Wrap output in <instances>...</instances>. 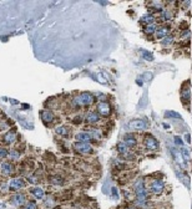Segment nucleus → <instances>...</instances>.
<instances>
[{
	"label": "nucleus",
	"mask_w": 192,
	"mask_h": 209,
	"mask_svg": "<svg viewBox=\"0 0 192 209\" xmlns=\"http://www.w3.org/2000/svg\"><path fill=\"white\" fill-rule=\"evenodd\" d=\"M29 182H31V183H36L37 181H36L35 178H29Z\"/></svg>",
	"instance_id": "nucleus-37"
},
{
	"label": "nucleus",
	"mask_w": 192,
	"mask_h": 209,
	"mask_svg": "<svg viewBox=\"0 0 192 209\" xmlns=\"http://www.w3.org/2000/svg\"><path fill=\"white\" fill-rule=\"evenodd\" d=\"M186 142H188V143H190V142H191V136H190V134H188V133H187V134H186Z\"/></svg>",
	"instance_id": "nucleus-36"
},
{
	"label": "nucleus",
	"mask_w": 192,
	"mask_h": 209,
	"mask_svg": "<svg viewBox=\"0 0 192 209\" xmlns=\"http://www.w3.org/2000/svg\"><path fill=\"white\" fill-rule=\"evenodd\" d=\"M145 79H151V74H145Z\"/></svg>",
	"instance_id": "nucleus-38"
},
{
	"label": "nucleus",
	"mask_w": 192,
	"mask_h": 209,
	"mask_svg": "<svg viewBox=\"0 0 192 209\" xmlns=\"http://www.w3.org/2000/svg\"><path fill=\"white\" fill-rule=\"evenodd\" d=\"M172 41H174L172 36H166V37L162 39V44L164 45H171V44H172Z\"/></svg>",
	"instance_id": "nucleus-27"
},
{
	"label": "nucleus",
	"mask_w": 192,
	"mask_h": 209,
	"mask_svg": "<svg viewBox=\"0 0 192 209\" xmlns=\"http://www.w3.org/2000/svg\"><path fill=\"white\" fill-rule=\"evenodd\" d=\"M25 209H36V204L34 202H30V203H28V205H26Z\"/></svg>",
	"instance_id": "nucleus-33"
},
{
	"label": "nucleus",
	"mask_w": 192,
	"mask_h": 209,
	"mask_svg": "<svg viewBox=\"0 0 192 209\" xmlns=\"http://www.w3.org/2000/svg\"><path fill=\"white\" fill-rule=\"evenodd\" d=\"M127 209H134V208H127Z\"/></svg>",
	"instance_id": "nucleus-39"
},
{
	"label": "nucleus",
	"mask_w": 192,
	"mask_h": 209,
	"mask_svg": "<svg viewBox=\"0 0 192 209\" xmlns=\"http://www.w3.org/2000/svg\"><path fill=\"white\" fill-rule=\"evenodd\" d=\"M124 143L127 146V147L130 148V147H134V146H136V140H135V137L132 134H126L125 137H124Z\"/></svg>",
	"instance_id": "nucleus-12"
},
{
	"label": "nucleus",
	"mask_w": 192,
	"mask_h": 209,
	"mask_svg": "<svg viewBox=\"0 0 192 209\" xmlns=\"http://www.w3.org/2000/svg\"><path fill=\"white\" fill-rule=\"evenodd\" d=\"M75 151L80 152V153H91L93 152V146L89 142H76L74 144Z\"/></svg>",
	"instance_id": "nucleus-2"
},
{
	"label": "nucleus",
	"mask_w": 192,
	"mask_h": 209,
	"mask_svg": "<svg viewBox=\"0 0 192 209\" xmlns=\"http://www.w3.org/2000/svg\"><path fill=\"white\" fill-rule=\"evenodd\" d=\"M97 111H99L97 113L103 114V116H109L110 112H111V107L107 102H100L97 104Z\"/></svg>",
	"instance_id": "nucleus-4"
},
{
	"label": "nucleus",
	"mask_w": 192,
	"mask_h": 209,
	"mask_svg": "<svg viewBox=\"0 0 192 209\" xmlns=\"http://www.w3.org/2000/svg\"><path fill=\"white\" fill-rule=\"evenodd\" d=\"M53 183H55V184H63V179L61 178H54V182Z\"/></svg>",
	"instance_id": "nucleus-34"
},
{
	"label": "nucleus",
	"mask_w": 192,
	"mask_h": 209,
	"mask_svg": "<svg viewBox=\"0 0 192 209\" xmlns=\"http://www.w3.org/2000/svg\"><path fill=\"white\" fill-rule=\"evenodd\" d=\"M15 140H16V134L14 132H8L4 136V142L5 143H13V142H15Z\"/></svg>",
	"instance_id": "nucleus-17"
},
{
	"label": "nucleus",
	"mask_w": 192,
	"mask_h": 209,
	"mask_svg": "<svg viewBox=\"0 0 192 209\" xmlns=\"http://www.w3.org/2000/svg\"><path fill=\"white\" fill-rule=\"evenodd\" d=\"M129 126L131 128H135V130H146L147 128V122L144 121V120H136V121H132Z\"/></svg>",
	"instance_id": "nucleus-8"
},
{
	"label": "nucleus",
	"mask_w": 192,
	"mask_h": 209,
	"mask_svg": "<svg viewBox=\"0 0 192 209\" xmlns=\"http://www.w3.org/2000/svg\"><path fill=\"white\" fill-rule=\"evenodd\" d=\"M89 133H90V136H91V138H95V140H100L101 138V133L96 128H91Z\"/></svg>",
	"instance_id": "nucleus-23"
},
{
	"label": "nucleus",
	"mask_w": 192,
	"mask_h": 209,
	"mask_svg": "<svg viewBox=\"0 0 192 209\" xmlns=\"http://www.w3.org/2000/svg\"><path fill=\"white\" fill-rule=\"evenodd\" d=\"M175 142H176V144H178V146H181V147H182V146H184V142H182V138H181V137H178V136H175Z\"/></svg>",
	"instance_id": "nucleus-31"
},
{
	"label": "nucleus",
	"mask_w": 192,
	"mask_h": 209,
	"mask_svg": "<svg viewBox=\"0 0 192 209\" xmlns=\"http://www.w3.org/2000/svg\"><path fill=\"white\" fill-rule=\"evenodd\" d=\"M165 117H174V118H181V114L175 111H167L165 113Z\"/></svg>",
	"instance_id": "nucleus-25"
},
{
	"label": "nucleus",
	"mask_w": 192,
	"mask_h": 209,
	"mask_svg": "<svg viewBox=\"0 0 192 209\" xmlns=\"http://www.w3.org/2000/svg\"><path fill=\"white\" fill-rule=\"evenodd\" d=\"M181 156H182V158L186 162H190L191 161V153H190V151L187 148H184L182 147V150H181Z\"/></svg>",
	"instance_id": "nucleus-22"
},
{
	"label": "nucleus",
	"mask_w": 192,
	"mask_h": 209,
	"mask_svg": "<svg viewBox=\"0 0 192 209\" xmlns=\"http://www.w3.org/2000/svg\"><path fill=\"white\" fill-rule=\"evenodd\" d=\"M11 203L14 205H16V207H21L25 203V195L24 194H20V193L13 195L11 197Z\"/></svg>",
	"instance_id": "nucleus-10"
},
{
	"label": "nucleus",
	"mask_w": 192,
	"mask_h": 209,
	"mask_svg": "<svg viewBox=\"0 0 192 209\" xmlns=\"http://www.w3.org/2000/svg\"><path fill=\"white\" fill-rule=\"evenodd\" d=\"M10 158H13V159H16L18 157H19V153L16 152V151H10Z\"/></svg>",
	"instance_id": "nucleus-32"
},
{
	"label": "nucleus",
	"mask_w": 192,
	"mask_h": 209,
	"mask_svg": "<svg viewBox=\"0 0 192 209\" xmlns=\"http://www.w3.org/2000/svg\"><path fill=\"white\" fill-rule=\"evenodd\" d=\"M99 120H100V116L97 112H90L86 116V121L89 123H96V122H99Z\"/></svg>",
	"instance_id": "nucleus-14"
},
{
	"label": "nucleus",
	"mask_w": 192,
	"mask_h": 209,
	"mask_svg": "<svg viewBox=\"0 0 192 209\" xmlns=\"http://www.w3.org/2000/svg\"><path fill=\"white\" fill-rule=\"evenodd\" d=\"M79 97H80V101H81L83 106H87V104H91L94 102V96L89 92H83Z\"/></svg>",
	"instance_id": "nucleus-5"
},
{
	"label": "nucleus",
	"mask_w": 192,
	"mask_h": 209,
	"mask_svg": "<svg viewBox=\"0 0 192 209\" xmlns=\"http://www.w3.org/2000/svg\"><path fill=\"white\" fill-rule=\"evenodd\" d=\"M145 146L148 148V150H151V151H156V150H158V142L154 138V137H146L145 138Z\"/></svg>",
	"instance_id": "nucleus-7"
},
{
	"label": "nucleus",
	"mask_w": 192,
	"mask_h": 209,
	"mask_svg": "<svg viewBox=\"0 0 192 209\" xmlns=\"http://www.w3.org/2000/svg\"><path fill=\"white\" fill-rule=\"evenodd\" d=\"M156 25L155 24H151V25H147L146 27H145V33L146 34H154L155 31H156Z\"/></svg>",
	"instance_id": "nucleus-24"
},
{
	"label": "nucleus",
	"mask_w": 192,
	"mask_h": 209,
	"mask_svg": "<svg viewBox=\"0 0 192 209\" xmlns=\"http://www.w3.org/2000/svg\"><path fill=\"white\" fill-rule=\"evenodd\" d=\"M135 192L137 194V204L138 205H144L147 198V191L145 189V185L142 181H138L135 185Z\"/></svg>",
	"instance_id": "nucleus-1"
},
{
	"label": "nucleus",
	"mask_w": 192,
	"mask_h": 209,
	"mask_svg": "<svg viewBox=\"0 0 192 209\" xmlns=\"http://www.w3.org/2000/svg\"><path fill=\"white\" fill-rule=\"evenodd\" d=\"M162 15H164V18H165L166 20H170L171 18H172V15H171V11H170V10H164V11H162Z\"/></svg>",
	"instance_id": "nucleus-30"
},
{
	"label": "nucleus",
	"mask_w": 192,
	"mask_h": 209,
	"mask_svg": "<svg viewBox=\"0 0 192 209\" xmlns=\"http://www.w3.org/2000/svg\"><path fill=\"white\" fill-rule=\"evenodd\" d=\"M31 193L35 195V198H37V199H43L45 197V193L41 188H34V189H31Z\"/></svg>",
	"instance_id": "nucleus-18"
},
{
	"label": "nucleus",
	"mask_w": 192,
	"mask_h": 209,
	"mask_svg": "<svg viewBox=\"0 0 192 209\" xmlns=\"http://www.w3.org/2000/svg\"><path fill=\"white\" fill-rule=\"evenodd\" d=\"M156 36L158 39H164L166 36H168V29L167 27H160V29H156Z\"/></svg>",
	"instance_id": "nucleus-16"
},
{
	"label": "nucleus",
	"mask_w": 192,
	"mask_h": 209,
	"mask_svg": "<svg viewBox=\"0 0 192 209\" xmlns=\"http://www.w3.org/2000/svg\"><path fill=\"white\" fill-rule=\"evenodd\" d=\"M14 168H13V164L9 163V162H2L0 163V172H2L4 175H10L13 173Z\"/></svg>",
	"instance_id": "nucleus-6"
},
{
	"label": "nucleus",
	"mask_w": 192,
	"mask_h": 209,
	"mask_svg": "<svg viewBox=\"0 0 192 209\" xmlns=\"http://www.w3.org/2000/svg\"><path fill=\"white\" fill-rule=\"evenodd\" d=\"M142 56H144V59L145 60H147V61H151V60H154V56L150 54V52H147L146 50H142Z\"/></svg>",
	"instance_id": "nucleus-28"
},
{
	"label": "nucleus",
	"mask_w": 192,
	"mask_h": 209,
	"mask_svg": "<svg viewBox=\"0 0 192 209\" xmlns=\"http://www.w3.org/2000/svg\"><path fill=\"white\" fill-rule=\"evenodd\" d=\"M141 21H144V23H146L147 25H151V24H154V21H155V18L151 15V14H146V15H144L142 18H141Z\"/></svg>",
	"instance_id": "nucleus-20"
},
{
	"label": "nucleus",
	"mask_w": 192,
	"mask_h": 209,
	"mask_svg": "<svg viewBox=\"0 0 192 209\" xmlns=\"http://www.w3.org/2000/svg\"><path fill=\"white\" fill-rule=\"evenodd\" d=\"M164 188H165V183L162 181H160V179H155V181L151 182V184H150L151 192L155 193V194H160L161 192L164 191Z\"/></svg>",
	"instance_id": "nucleus-3"
},
{
	"label": "nucleus",
	"mask_w": 192,
	"mask_h": 209,
	"mask_svg": "<svg viewBox=\"0 0 192 209\" xmlns=\"http://www.w3.org/2000/svg\"><path fill=\"white\" fill-rule=\"evenodd\" d=\"M172 154H174V157H175L176 162H177V163H180L181 166H184V158H182V156H181V153H180L177 150L172 148Z\"/></svg>",
	"instance_id": "nucleus-19"
},
{
	"label": "nucleus",
	"mask_w": 192,
	"mask_h": 209,
	"mask_svg": "<svg viewBox=\"0 0 192 209\" xmlns=\"http://www.w3.org/2000/svg\"><path fill=\"white\" fill-rule=\"evenodd\" d=\"M75 140L77 142H89V141H91V136H90L89 132H80L75 136Z\"/></svg>",
	"instance_id": "nucleus-11"
},
{
	"label": "nucleus",
	"mask_w": 192,
	"mask_h": 209,
	"mask_svg": "<svg viewBox=\"0 0 192 209\" xmlns=\"http://www.w3.org/2000/svg\"><path fill=\"white\" fill-rule=\"evenodd\" d=\"M56 133L61 134V136H66L67 134V130L65 127H63V126H59V127H56Z\"/></svg>",
	"instance_id": "nucleus-26"
},
{
	"label": "nucleus",
	"mask_w": 192,
	"mask_h": 209,
	"mask_svg": "<svg viewBox=\"0 0 192 209\" xmlns=\"http://www.w3.org/2000/svg\"><path fill=\"white\" fill-rule=\"evenodd\" d=\"M181 97H182L184 102H188L191 100V86H187L181 92Z\"/></svg>",
	"instance_id": "nucleus-13"
},
{
	"label": "nucleus",
	"mask_w": 192,
	"mask_h": 209,
	"mask_svg": "<svg viewBox=\"0 0 192 209\" xmlns=\"http://www.w3.org/2000/svg\"><path fill=\"white\" fill-rule=\"evenodd\" d=\"M41 118H43L44 122H53V120H54V114H53L51 112H50V111L45 110V111L41 112Z\"/></svg>",
	"instance_id": "nucleus-15"
},
{
	"label": "nucleus",
	"mask_w": 192,
	"mask_h": 209,
	"mask_svg": "<svg viewBox=\"0 0 192 209\" xmlns=\"http://www.w3.org/2000/svg\"><path fill=\"white\" fill-rule=\"evenodd\" d=\"M117 151H119V153H121V154H126L127 152H129V147L124 143V142H121V143H119L117 144Z\"/></svg>",
	"instance_id": "nucleus-21"
},
{
	"label": "nucleus",
	"mask_w": 192,
	"mask_h": 209,
	"mask_svg": "<svg viewBox=\"0 0 192 209\" xmlns=\"http://www.w3.org/2000/svg\"><path fill=\"white\" fill-rule=\"evenodd\" d=\"M97 80H99V82H101V83H106V81H105L103 77H101V75H100V74L97 75Z\"/></svg>",
	"instance_id": "nucleus-35"
},
{
	"label": "nucleus",
	"mask_w": 192,
	"mask_h": 209,
	"mask_svg": "<svg viewBox=\"0 0 192 209\" xmlns=\"http://www.w3.org/2000/svg\"><path fill=\"white\" fill-rule=\"evenodd\" d=\"M9 187L11 188V189H20V188L25 187V182L23 178H14V179L10 181Z\"/></svg>",
	"instance_id": "nucleus-9"
},
{
	"label": "nucleus",
	"mask_w": 192,
	"mask_h": 209,
	"mask_svg": "<svg viewBox=\"0 0 192 209\" xmlns=\"http://www.w3.org/2000/svg\"><path fill=\"white\" fill-rule=\"evenodd\" d=\"M9 154V152H8V150H5V148H3V147H0V158H5V157Z\"/></svg>",
	"instance_id": "nucleus-29"
}]
</instances>
